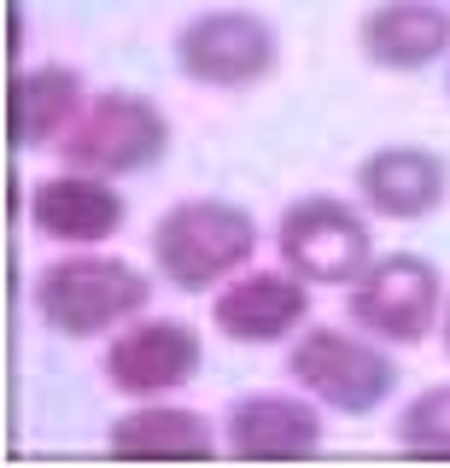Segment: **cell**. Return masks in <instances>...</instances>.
Segmentation results:
<instances>
[{"label": "cell", "instance_id": "1", "mask_svg": "<svg viewBox=\"0 0 450 468\" xmlns=\"http://www.w3.org/2000/svg\"><path fill=\"white\" fill-rule=\"evenodd\" d=\"M30 304L41 328L59 340H106L123 322H135L152 304V282L129 258L94 252V246H70V258L36 270Z\"/></svg>", "mask_w": 450, "mask_h": 468}, {"label": "cell", "instance_id": "2", "mask_svg": "<svg viewBox=\"0 0 450 468\" xmlns=\"http://www.w3.org/2000/svg\"><path fill=\"white\" fill-rule=\"evenodd\" d=\"M287 375L328 416H351V421L381 416L386 399L398 392L392 346L362 334L357 322L351 328H340V322H304L293 340H287Z\"/></svg>", "mask_w": 450, "mask_h": 468}, {"label": "cell", "instance_id": "3", "mask_svg": "<svg viewBox=\"0 0 450 468\" xmlns=\"http://www.w3.org/2000/svg\"><path fill=\"white\" fill-rule=\"evenodd\" d=\"M252 258H257V223L235 199H211V194L176 199L152 223V270L164 287L187 292V299L235 282Z\"/></svg>", "mask_w": 450, "mask_h": 468}, {"label": "cell", "instance_id": "4", "mask_svg": "<svg viewBox=\"0 0 450 468\" xmlns=\"http://www.w3.org/2000/svg\"><path fill=\"white\" fill-rule=\"evenodd\" d=\"M170 112L141 88H106L89 100V112L77 117V129L59 141L65 170H89L106 182H129L147 176L170 158Z\"/></svg>", "mask_w": 450, "mask_h": 468}, {"label": "cell", "instance_id": "5", "mask_svg": "<svg viewBox=\"0 0 450 468\" xmlns=\"http://www.w3.org/2000/svg\"><path fill=\"white\" fill-rule=\"evenodd\" d=\"M275 252L310 287H351L374 263V217L340 194H304L275 217Z\"/></svg>", "mask_w": 450, "mask_h": 468}, {"label": "cell", "instance_id": "6", "mask_svg": "<svg viewBox=\"0 0 450 468\" xmlns=\"http://www.w3.org/2000/svg\"><path fill=\"white\" fill-rule=\"evenodd\" d=\"M170 53H176V70L194 88L240 94V88H257L264 77H275V65H281V29L264 12L211 6V12H194L176 29Z\"/></svg>", "mask_w": 450, "mask_h": 468}, {"label": "cell", "instance_id": "7", "mask_svg": "<svg viewBox=\"0 0 450 468\" xmlns=\"http://www.w3.org/2000/svg\"><path fill=\"white\" fill-rule=\"evenodd\" d=\"M345 316L386 346H421L445 316V275L421 252H374V263L345 287Z\"/></svg>", "mask_w": 450, "mask_h": 468}, {"label": "cell", "instance_id": "8", "mask_svg": "<svg viewBox=\"0 0 450 468\" xmlns=\"http://www.w3.org/2000/svg\"><path fill=\"white\" fill-rule=\"evenodd\" d=\"M199 369H205V340L182 316H147L141 311L135 322H123L106 340V387L129 404L170 399L187 380H199Z\"/></svg>", "mask_w": 450, "mask_h": 468}, {"label": "cell", "instance_id": "9", "mask_svg": "<svg viewBox=\"0 0 450 468\" xmlns=\"http://www.w3.org/2000/svg\"><path fill=\"white\" fill-rule=\"evenodd\" d=\"M310 322V282L293 270H240L211 292V328L228 346H287Z\"/></svg>", "mask_w": 450, "mask_h": 468}, {"label": "cell", "instance_id": "10", "mask_svg": "<svg viewBox=\"0 0 450 468\" xmlns=\"http://www.w3.org/2000/svg\"><path fill=\"white\" fill-rule=\"evenodd\" d=\"M322 404L310 392H246L223 416V451L240 463H298L322 451Z\"/></svg>", "mask_w": 450, "mask_h": 468}, {"label": "cell", "instance_id": "11", "mask_svg": "<svg viewBox=\"0 0 450 468\" xmlns=\"http://www.w3.org/2000/svg\"><path fill=\"white\" fill-rule=\"evenodd\" d=\"M351 187H357V205L369 217H381V223H427L450 199V165L433 146L392 141L362 158Z\"/></svg>", "mask_w": 450, "mask_h": 468}, {"label": "cell", "instance_id": "12", "mask_svg": "<svg viewBox=\"0 0 450 468\" xmlns=\"http://www.w3.org/2000/svg\"><path fill=\"white\" fill-rule=\"evenodd\" d=\"M24 217H30V229L53 246H106L111 234H123V223H129V199L106 176L59 170V176H47V182L30 187Z\"/></svg>", "mask_w": 450, "mask_h": 468}, {"label": "cell", "instance_id": "13", "mask_svg": "<svg viewBox=\"0 0 450 468\" xmlns=\"http://www.w3.org/2000/svg\"><path fill=\"white\" fill-rule=\"evenodd\" d=\"M357 48L386 77H421L450 58V6L445 0H381L362 12Z\"/></svg>", "mask_w": 450, "mask_h": 468}, {"label": "cell", "instance_id": "14", "mask_svg": "<svg viewBox=\"0 0 450 468\" xmlns=\"http://www.w3.org/2000/svg\"><path fill=\"white\" fill-rule=\"evenodd\" d=\"M106 451L123 463H205L223 451V439H216L211 416H199V410L141 399L106 428Z\"/></svg>", "mask_w": 450, "mask_h": 468}, {"label": "cell", "instance_id": "15", "mask_svg": "<svg viewBox=\"0 0 450 468\" xmlns=\"http://www.w3.org/2000/svg\"><path fill=\"white\" fill-rule=\"evenodd\" d=\"M12 112H18V146L24 153H47L89 112V82H82L77 65H59V58L53 65H30L12 82Z\"/></svg>", "mask_w": 450, "mask_h": 468}, {"label": "cell", "instance_id": "16", "mask_svg": "<svg viewBox=\"0 0 450 468\" xmlns=\"http://www.w3.org/2000/svg\"><path fill=\"white\" fill-rule=\"evenodd\" d=\"M392 439H398V451H410V457H439V463H450V380H439V387H421L415 399L398 410Z\"/></svg>", "mask_w": 450, "mask_h": 468}, {"label": "cell", "instance_id": "17", "mask_svg": "<svg viewBox=\"0 0 450 468\" xmlns=\"http://www.w3.org/2000/svg\"><path fill=\"white\" fill-rule=\"evenodd\" d=\"M12 53H24V0H12Z\"/></svg>", "mask_w": 450, "mask_h": 468}, {"label": "cell", "instance_id": "18", "mask_svg": "<svg viewBox=\"0 0 450 468\" xmlns=\"http://www.w3.org/2000/svg\"><path fill=\"white\" fill-rule=\"evenodd\" d=\"M439 346H445V357H450V299H445V316H439Z\"/></svg>", "mask_w": 450, "mask_h": 468}, {"label": "cell", "instance_id": "19", "mask_svg": "<svg viewBox=\"0 0 450 468\" xmlns=\"http://www.w3.org/2000/svg\"><path fill=\"white\" fill-rule=\"evenodd\" d=\"M445 94H450V65H445Z\"/></svg>", "mask_w": 450, "mask_h": 468}]
</instances>
